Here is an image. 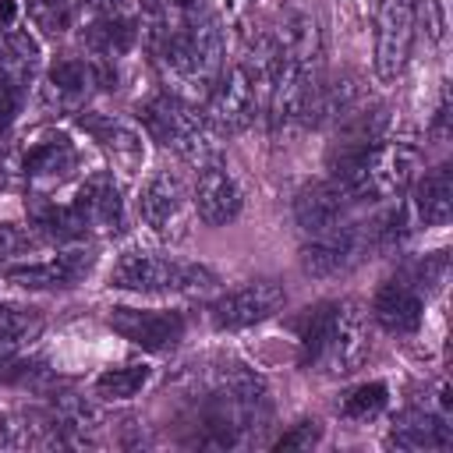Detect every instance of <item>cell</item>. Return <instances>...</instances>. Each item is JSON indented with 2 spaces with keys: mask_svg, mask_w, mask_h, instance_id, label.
<instances>
[{
  "mask_svg": "<svg viewBox=\"0 0 453 453\" xmlns=\"http://www.w3.org/2000/svg\"><path fill=\"white\" fill-rule=\"evenodd\" d=\"M96 255L88 248H67V251H57L50 258H39V262H21V265H7V280L25 287V290H67V287H78L88 269H92Z\"/></svg>",
  "mask_w": 453,
  "mask_h": 453,
  "instance_id": "e0dca14e",
  "label": "cell"
},
{
  "mask_svg": "<svg viewBox=\"0 0 453 453\" xmlns=\"http://www.w3.org/2000/svg\"><path fill=\"white\" fill-rule=\"evenodd\" d=\"M191 202H195V212H198L209 226H226L230 219H237V212H241V205H244V195H241L234 173H230L223 163L212 159V163L198 166Z\"/></svg>",
  "mask_w": 453,
  "mask_h": 453,
  "instance_id": "ac0fdd59",
  "label": "cell"
},
{
  "mask_svg": "<svg viewBox=\"0 0 453 453\" xmlns=\"http://www.w3.org/2000/svg\"><path fill=\"white\" fill-rule=\"evenodd\" d=\"M81 127L99 142V149L113 159L120 173H138L145 163V142L142 134L120 120V117H103V113H81Z\"/></svg>",
  "mask_w": 453,
  "mask_h": 453,
  "instance_id": "44dd1931",
  "label": "cell"
},
{
  "mask_svg": "<svg viewBox=\"0 0 453 453\" xmlns=\"http://www.w3.org/2000/svg\"><path fill=\"white\" fill-rule=\"evenodd\" d=\"M25 11L28 18L50 32V35H64L67 28L78 25L81 18V0H25Z\"/></svg>",
  "mask_w": 453,
  "mask_h": 453,
  "instance_id": "83f0119b",
  "label": "cell"
},
{
  "mask_svg": "<svg viewBox=\"0 0 453 453\" xmlns=\"http://www.w3.org/2000/svg\"><path fill=\"white\" fill-rule=\"evenodd\" d=\"M372 226H357V223H340V226H329L322 234H311V241L304 244L301 251V269L308 276H319V280H329V276H343L350 273L368 251H372Z\"/></svg>",
  "mask_w": 453,
  "mask_h": 453,
  "instance_id": "8fae6325",
  "label": "cell"
},
{
  "mask_svg": "<svg viewBox=\"0 0 453 453\" xmlns=\"http://www.w3.org/2000/svg\"><path fill=\"white\" fill-rule=\"evenodd\" d=\"M315 442H319V425L315 421H301L294 432L276 439L280 449H304V446H315Z\"/></svg>",
  "mask_w": 453,
  "mask_h": 453,
  "instance_id": "f546056e",
  "label": "cell"
},
{
  "mask_svg": "<svg viewBox=\"0 0 453 453\" xmlns=\"http://www.w3.org/2000/svg\"><path fill=\"white\" fill-rule=\"evenodd\" d=\"M354 198L340 188V180H322V184H308L297 202H294V219L301 223L304 234H322L329 226L347 223Z\"/></svg>",
  "mask_w": 453,
  "mask_h": 453,
  "instance_id": "7402d4cb",
  "label": "cell"
},
{
  "mask_svg": "<svg viewBox=\"0 0 453 453\" xmlns=\"http://www.w3.org/2000/svg\"><path fill=\"white\" fill-rule=\"evenodd\" d=\"M42 333V315L21 304H0V347L25 350Z\"/></svg>",
  "mask_w": 453,
  "mask_h": 453,
  "instance_id": "484cf974",
  "label": "cell"
},
{
  "mask_svg": "<svg viewBox=\"0 0 453 453\" xmlns=\"http://www.w3.org/2000/svg\"><path fill=\"white\" fill-rule=\"evenodd\" d=\"M372 319L396 336H411L421 329L425 319V297L411 280H389L386 287H379L375 301H372Z\"/></svg>",
  "mask_w": 453,
  "mask_h": 453,
  "instance_id": "ffe728a7",
  "label": "cell"
},
{
  "mask_svg": "<svg viewBox=\"0 0 453 453\" xmlns=\"http://www.w3.org/2000/svg\"><path fill=\"white\" fill-rule=\"evenodd\" d=\"M138 120L156 142L173 149L180 159L195 166H205L216 159V131L205 124L198 103H188L173 92H159L138 106Z\"/></svg>",
  "mask_w": 453,
  "mask_h": 453,
  "instance_id": "277c9868",
  "label": "cell"
},
{
  "mask_svg": "<svg viewBox=\"0 0 453 453\" xmlns=\"http://www.w3.org/2000/svg\"><path fill=\"white\" fill-rule=\"evenodd\" d=\"M418 0H375V74L382 81L400 78L414 46Z\"/></svg>",
  "mask_w": 453,
  "mask_h": 453,
  "instance_id": "7c38bea8",
  "label": "cell"
},
{
  "mask_svg": "<svg viewBox=\"0 0 453 453\" xmlns=\"http://www.w3.org/2000/svg\"><path fill=\"white\" fill-rule=\"evenodd\" d=\"M39 64L42 53L35 35L21 25V7L14 0H0V92L14 103L39 74Z\"/></svg>",
  "mask_w": 453,
  "mask_h": 453,
  "instance_id": "30bf717a",
  "label": "cell"
},
{
  "mask_svg": "<svg viewBox=\"0 0 453 453\" xmlns=\"http://www.w3.org/2000/svg\"><path fill=\"white\" fill-rule=\"evenodd\" d=\"M106 322L113 333H120L124 340H131L134 347L152 350V354L177 347L184 340V326H188L180 311H166V308H110Z\"/></svg>",
  "mask_w": 453,
  "mask_h": 453,
  "instance_id": "2e32d148",
  "label": "cell"
},
{
  "mask_svg": "<svg viewBox=\"0 0 453 453\" xmlns=\"http://www.w3.org/2000/svg\"><path fill=\"white\" fill-rule=\"evenodd\" d=\"M71 209L85 230V237H113L124 230V195L113 173L96 170L81 180L71 198Z\"/></svg>",
  "mask_w": 453,
  "mask_h": 453,
  "instance_id": "5bb4252c",
  "label": "cell"
},
{
  "mask_svg": "<svg viewBox=\"0 0 453 453\" xmlns=\"http://www.w3.org/2000/svg\"><path fill=\"white\" fill-rule=\"evenodd\" d=\"M386 403H389L386 382H361V386H354V389L336 403V411H340V418H347V421H354V425H365V421L379 418V414L386 411Z\"/></svg>",
  "mask_w": 453,
  "mask_h": 453,
  "instance_id": "4316f807",
  "label": "cell"
},
{
  "mask_svg": "<svg viewBox=\"0 0 453 453\" xmlns=\"http://www.w3.org/2000/svg\"><path fill=\"white\" fill-rule=\"evenodd\" d=\"M138 216L142 223L166 244H177L188 237L191 230V216H195V202H191V191L188 184L170 173V170H159L152 173L145 184H142V195H138Z\"/></svg>",
  "mask_w": 453,
  "mask_h": 453,
  "instance_id": "ba28073f",
  "label": "cell"
},
{
  "mask_svg": "<svg viewBox=\"0 0 453 453\" xmlns=\"http://www.w3.org/2000/svg\"><path fill=\"white\" fill-rule=\"evenodd\" d=\"M209 283H212L209 269L145 248H127L110 269V287L138 290V294H188V290H205Z\"/></svg>",
  "mask_w": 453,
  "mask_h": 453,
  "instance_id": "5b68a950",
  "label": "cell"
},
{
  "mask_svg": "<svg viewBox=\"0 0 453 453\" xmlns=\"http://www.w3.org/2000/svg\"><path fill=\"white\" fill-rule=\"evenodd\" d=\"M269 35L276 46V60L297 64L304 71H319V60L326 53V28L315 0H283L276 28Z\"/></svg>",
  "mask_w": 453,
  "mask_h": 453,
  "instance_id": "9c48e42d",
  "label": "cell"
},
{
  "mask_svg": "<svg viewBox=\"0 0 453 453\" xmlns=\"http://www.w3.org/2000/svg\"><path fill=\"white\" fill-rule=\"evenodd\" d=\"M453 442L449 435V425H446V414H432V411H403L389 435H386V446H396V449H446Z\"/></svg>",
  "mask_w": 453,
  "mask_h": 453,
  "instance_id": "603a6c76",
  "label": "cell"
},
{
  "mask_svg": "<svg viewBox=\"0 0 453 453\" xmlns=\"http://www.w3.org/2000/svg\"><path fill=\"white\" fill-rule=\"evenodd\" d=\"M39 368L14 347H0V382H28Z\"/></svg>",
  "mask_w": 453,
  "mask_h": 453,
  "instance_id": "f1b7e54d",
  "label": "cell"
},
{
  "mask_svg": "<svg viewBox=\"0 0 453 453\" xmlns=\"http://www.w3.org/2000/svg\"><path fill=\"white\" fill-rule=\"evenodd\" d=\"M418 163H421V145L414 134H379L354 159L333 166V180H340V188L354 202L396 198L414 180Z\"/></svg>",
  "mask_w": 453,
  "mask_h": 453,
  "instance_id": "3957f363",
  "label": "cell"
},
{
  "mask_svg": "<svg viewBox=\"0 0 453 453\" xmlns=\"http://www.w3.org/2000/svg\"><path fill=\"white\" fill-rule=\"evenodd\" d=\"M265 88H269V81L262 74H255L244 60L223 67L212 92L205 96V113H202L205 124L216 131V138L241 134L244 127H251L258 110L265 106Z\"/></svg>",
  "mask_w": 453,
  "mask_h": 453,
  "instance_id": "8992f818",
  "label": "cell"
},
{
  "mask_svg": "<svg viewBox=\"0 0 453 453\" xmlns=\"http://www.w3.org/2000/svg\"><path fill=\"white\" fill-rule=\"evenodd\" d=\"M152 60L166 81V92L188 99V103H205L212 92L216 78L223 74V28L212 11H205L198 21H191L180 35L152 50Z\"/></svg>",
  "mask_w": 453,
  "mask_h": 453,
  "instance_id": "7a4b0ae2",
  "label": "cell"
},
{
  "mask_svg": "<svg viewBox=\"0 0 453 453\" xmlns=\"http://www.w3.org/2000/svg\"><path fill=\"white\" fill-rule=\"evenodd\" d=\"M78 159L81 156H78V145L71 142V134H64L57 127H35L11 152V170L21 173L28 188L46 191V188L64 184L78 170Z\"/></svg>",
  "mask_w": 453,
  "mask_h": 453,
  "instance_id": "52a82bcc",
  "label": "cell"
},
{
  "mask_svg": "<svg viewBox=\"0 0 453 453\" xmlns=\"http://www.w3.org/2000/svg\"><path fill=\"white\" fill-rule=\"evenodd\" d=\"M205 11H209L205 0H138V39L152 53L173 35H180Z\"/></svg>",
  "mask_w": 453,
  "mask_h": 453,
  "instance_id": "d6986e66",
  "label": "cell"
},
{
  "mask_svg": "<svg viewBox=\"0 0 453 453\" xmlns=\"http://www.w3.org/2000/svg\"><path fill=\"white\" fill-rule=\"evenodd\" d=\"M283 301H287V294L276 280H248L244 287L223 294L209 308V319L219 333H234V329H248V326L265 322L269 315H276L283 308Z\"/></svg>",
  "mask_w": 453,
  "mask_h": 453,
  "instance_id": "9a60e30c",
  "label": "cell"
},
{
  "mask_svg": "<svg viewBox=\"0 0 453 453\" xmlns=\"http://www.w3.org/2000/svg\"><path fill=\"white\" fill-rule=\"evenodd\" d=\"M301 361L329 379L357 372L372 350L368 311L357 301H322L297 319Z\"/></svg>",
  "mask_w": 453,
  "mask_h": 453,
  "instance_id": "6da1fadb",
  "label": "cell"
},
{
  "mask_svg": "<svg viewBox=\"0 0 453 453\" xmlns=\"http://www.w3.org/2000/svg\"><path fill=\"white\" fill-rule=\"evenodd\" d=\"M149 375H152V368L145 361H127V365L106 368L103 375H96L92 389H96L99 400H127L149 382Z\"/></svg>",
  "mask_w": 453,
  "mask_h": 453,
  "instance_id": "d4e9b609",
  "label": "cell"
},
{
  "mask_svg": "<svg viewBox=\"0 0 453 453\" xmlns=\"http://www.w3.org/2000/svg\"><path fill=\"white\" fill-rule=\"evenodd\" d=\"M106 81H110V71L99 67L88 53L85 57L64 53L46 71L42 96H46V106L57 110V113H81L88 96L96 92V85H106Z\"/></svg>",
  "mask_w": 453,
  "mask_h": 453,
  "instance_id": "4fadbf2b",
  "label": "cell"
},
{
  "mask_svg": "<svg viewBox=\"0 0 453 453\" xmlns=\"http://www.w3.org/2000/svg\"><path fill=\"white\" fill-rule=\"evenodd\" d=\"M453 209V170L449 163H439L435 170H428L414 191V212L421 223L428 226H442L449 219Z\"/></svg>",
  "mask_w": 453,
  "mask_h": 453,
  "instance_id": "cb8c5ba5",
  "label": "cell"
}]
</instances>
